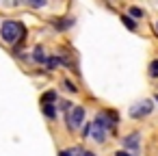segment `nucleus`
Listing matches in <instances>:
<instances>
[{
    "mask_svg": "<svg viewBox=\"0 0 158 156\" xmlns=\"http://www.w3.org/2000/svg\"><path fill=\"white\" fill-rule=\"evenodd\" d=\"M24 33H26L24 24L13 22V20H7L2 26H0V37H2L5 44H15L20 37H24Z\"/></svg>",
    "mask_w": 158,
    "mask_h": 156,
    "instance_id": "1",
    "label": "nucleus"
},
{
    "mask_svg": "<svg viewBox=\"0 0 158 156\" xmlns=\"http://www.w3.org/2000/svg\"><path fill=\"white\" fill-rule=\"evenodd\" d=\"M82 121H85V108H82V106L69 108V115H67V126H69V130H78V128L82 126Z\"/></svg>",
    "mask_w": 158,
    "mask_h": 156,
    "instance_id": "2",
    "label": "nucleus"
},
{
    "mask_svg": "<svg viewBox=\"0 0 158 156\" xmlns=\"http://www.w3.org/2000/svg\"><path fill=\"white\" fill-rule=\"evenodd\" d=\"M152 111H154V104H152V100H143V102H139V104L130 106V115H132L134 119H141V117L149 115Z\"/></svg>",
    "mask_w": 158,
    "mask_h": 156,
    "instance_id": "3",
    "label": "nucleus"
},
{
    "mask_svg": "<svg viewBox=\"0 0 158 156\" xmlns=\"http://www.w3.org/2000/svg\"><path fill=\"white\" fill-rule=\"evenodd\" d=\"M139 132H132V134H128L126 139H123V147H126V152L128 150H139Z\"/></svg>",
    "mask_w": 158,
    "mask_h": 156,
    "instance_id": "4",
    "label": "nucleus"
},
{
    "mask_svg": "<svg viewBox=\"0 0 158 156\" xmlns=\"http://www.w3.org/2000/svg\"><path fill=\"white\" fill-rule=\"evenodd\" d=\"M63 63H65V59H61V57L46 59V65H48V70H54V67H59V65H63Z\"/></svg>",
    "mask_w": 158,
    "mask_h": 156,
    "instance_id": "5",
    "label": "nucleus"
},
{
    "mask_svg": "<svg viewBox=\"0 0 158 156\" xmlns=\"http://www.w3.org/2000/svg\"><path fill=\"white\" fill-rule=\"evenodd\" d=\"M72 24H74V18H67V20H56V22H54V26H56V28H61V31L69 28Z\"/></svg>",
    "mask_w": 158,
    "mask_h": 156,
    "instance_id": "6",
    "label": "nucleus"
},
{
    "mask_svg": "<svg viewBox=\"0 0 158 156\" xmlns=\"http://www.w3.org/2000/svg\"><path fill=\"white\" fill-rule=\"evenodd\" d=\"M44 113H46V117L54 119V117H56V108H54V104H44Z\"/></svg>",
    "mask_w": 158,
    "mask_h": 156,
    "instance_id": "7",
    "label": "nucleus"
},
{
    "mask_svg": "<svg viewBox=\"0 0 158 156\" xmlns=\"http://www.w3.org/2000/svg\"><path fill=\"white\" fill-rule=\"evenodd\" d=\"M33 59H35L37 63H46V54H44V48H35V54H33Z\"/></svg>",
    "mask_w": 158,
    "mask_h": 156,
    "instance_id": "8",
    "label": "nucleus"
},
{
    "mask_svg": "<svg viewBox=\"0 0 158 156\" xmlns=\"http://www.w3.org/2000/svg\"><path fill=\"white\" fill-rule=\"evenodd\" d=\"M121 22H123V26H126V28H130V31H134V28H136V24H134V20H132L130 15H123V18H121Z\"/></svg>",
    "mask_w": 158,
    "mask_h": 156,
    "instance_id": "9",
    "label": "nucleus"
},
{
    "mask_svg": "<svg viewBox=\"0 0 158 156\" xmlns=\"http://www.w3.org/2000/svg\"><path fill=\"white\" fill-rule=\"evenodd\" d=\"M52 100H56V91H48V93H44V98H41L44 104H50Z\"/></svg>",
    "mask_w": 158,
    "mask_h": 156,
    "instance_id": "10",
    "label": "nucleus"
},
{
    "mask_svg": "<svg viewBox=\"0 0 158 156\" xmlns=\"http://www.w3.org/2000/svg\"><path fill=\"white\" fill-rule=\"evenodd\" d=\"M149 76L152 78H158V59L149 63Z\"/></svg>",
    "mask_w": 158,
    "mask_h": 156,
    "instance_id": "11",
    "label": "nucleus"
},
{
    "mask_svg": "<svg viewBox=\"0 0 158 156\" xmlns=\"http://www.w3.org/2000/svg\"><path fill=\"white\" fill-rule=\"evenodd\" d=\"M130 18L139 20V18H143V11H141L139 7H130Z\"/></svg>",
    "mask_w": 158,
    "mask_h": 156,
    "instance_id": "12",
    "label": "nucleus"
},
{
    "mask_svg": "<svg viewBox=\"0 0 158 156\" xmlns=\"http://www.w3.org/2000/svg\"><path fill=\"white\" fill-rule=\"evenodd\" d=\"M26 2H28L31 7H35V9H41V7H46V0H26Z\"/></svg>",
    "mask_w": 158,
    "mask_h": 156,
    "instance_id": "13",
    "label": "nucleus"
},
{
    "mask_svg": "<svg viewBox=\"0 0 158 156\" xmlns=\"http://www.w3.org/2000/svg\"><path fill=\"white\" fill-rule=\"evenodd\" d=\"M65 152H67V156H85V152L80 147H72V150H65Z\"/></svg>",
    "mask_w": 158,
    "mask_h": 156,
    "instance_id": "14",
    "label": "nucleus"
},
{
    "mask_svg": "<svg viewBox=\"0 0 158 156\" xmlns=\"http://www.w3.org/2000/svg\"><path fill=\"white\" fill-rule=\"evenodd\" d=\"M22 2H24V0H22ZM5 5H7V7H18L20 0H5Z\"/></svg>",
    "mask_w": 158,
    "mask_h": 156,
    "instance_id": "15",
    "label": "nucleus"
},
{
    "mask_svg": "<svg viewBox=\"0 0 158 156\" xmlns=\"http://www.w3.org/2000/svg\"><path fill=\"white\" fill-rule=\"evenodd\" d=\"M65 89H67V91H76V85H72L69 80H65Z\"/></svg>",
    "mask_w": 158,
    "mask_h": 156,
    "instance_id": "16",
    "label": "nucleus"
},
{
    "mask_svg": "<svg viewBox=\"0 0 158 156\" xmlns=\"http://www.w3.org/2000/svg\"><path fill=\"white\" fill-rule=\"evenodd\" d=\"M115 156H132V154H130V152H126V150H119Z\"/></svg>",
    "mask_w": 158,
    "mask_h": 156,
    "instance_id": "17",
    "label": "nucleus"
},
{
    "mask_svg": "<svg viewBox=\"0 0 158 156\" xmlns=\"http://www.w3.org/2000/svg\"><path fill=\"white\" fill-rule=\"evenodd\" d=\"M59 106H61V108H63V111H67V108H69V102H61V104H59Z\"/></svg>",
    "mask_w": 158,
    "mask_h": 156,
    "instance_id": "18",
    "label": "nucleus"
},
{
    "mask_svg": "<svg viewBox=\"0 0 158 156\" xmlns=\"http://www.w3.org/2000/svg\"><path fill=\"white\" fill-rule=\"evenodd\" d=\"M85 156H95V154L93 152H85Z\"/></svg>",
    "mask_w": 158,
    "mask_h": 156,
    "instance_id": "19",
    "label": "nucleus"
},
{
    "mask_svg": "<svg viewBox=\"0 0 158 156\" xmlns=\"http://www.w3.org/2000/svg\"><path fill=\"white\" fill-rule=\"evenodd\" d=\"M61 156H67V152H61Z\"/></svg>",
    "mask_w": 158,
    "mask_h": 156,
    "instance_id": "20",
    "label": "nucleus"
},
{
    "mask_svg": "<svg viewBox=\"0 0 158 156\" xmlns=\"http://www.w3.org/2000/svg\"><path fill=\"white\" fill-rule=\"evenodd\" d=\"M156 102H158V93H156Z\"/></svg>",
    "mask_w": 158,
    "mask_h": 156,
    "instance_id": "21",
    "label": "nucleus"
},
{
    "mask_svg": "<svg viewBox=\"0 0 158 156\" xmlns=\"http://www.w3.org/2000/svg\"><path fill=\"white\" fill-rule=\"evenodd\" d=\"M156 28H158V24H156Z\"/></svg>",
    "mask_w": 158,
    "mask_h": 156,
    "instance_id": "22",
    "label": "nucleus"
}]
</instances>
